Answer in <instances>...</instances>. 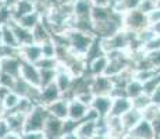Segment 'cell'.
Listing matches in <instances>:
<instances>
[{"label": "cell", "mask_w": 160, "mask_h": 139, "mask_svg": "<svg viewBox=\"0 0 160 139\" xmlns=\"http://www.w3.org/2000/svg\"><path fill=\"white\" fill-rule=\"evenodd\" d=\"M159 85H160V74L158 77H155V78H152L150 81H148V82L143 83V92L150 96V95L156 91V88H158Z\"/></svg>", "instance_id": "cell-23"}, {"label": "cell", "mask_w": 160, "mask_h": 139, "mask_svg": "<svg viewBox=\"0 0 160 139\" xmlns=\"http://www.w3.org/2000/svg\"><path fill=\"white\" fill-rule=\"evenodd\" d=\"M0 47H3V35H2V27H0Z\"/></svg>", "instance_id": "cell-33"}, {"label": "cell", "mask_w": 160, "mask_h": 139, "mask_svg": "<svg viewBox=\"0 0 160 139\" xmlns=\"http://www.w3.org/2000/svg\"><path fill=\"white\" fill-rule=\"evenodd\" d=\"M142 120H143L142 111L134 109V107H132L128 113H125L124 116L121 117V122H122V125H124V129H125L127 134L131 131L132 128H135V127L139 124Z\"/></svg>", "instance_id": "cell-11"}, {"label": "cell", "mask_w": 160, "mask_h": 139, "mask_svg": "<svg viewBox=\"0 0 160 139\" xmlns=\"http://www.w3.org/2000/svg\"><path fill=\"white\" fill-rule=\"evenodd\" d=\"M50 117L48 111V107L45 106H35L31 113L27 116L25 127H24V134H33V132H43L48 118ZM22 134V135H24Z\"/></svg>", "instance_id": "cell-1"}, {"label": "cell", "mask_w": 160, "mask_h": 139, "mask_svg": "<svg viewBox=\"0 0 160 139\" xmlns=\"http://www.w3.org/2000/svg\"><path fill=\"white\" fill-rule=\"evenodd\" d=\"M91 92L95 96H112L114 92V82L109 77H95L91 83Z\"/></svg>", "instance_id": "cell-3"}, {"label": "cell", "mask_w": 160, "mask_h": 139, "mask_svg": "<svg viewBox=\"0 0 160 139\" xmlns=\"http://www.w3.org/2000/svg\"><path fill=\"white\" fill-rule=\"evenodd\" d=\"M150 104H152V99H150V96L146 93H142L141 96L132 99V107L139 110V111H143L148 106H150Z\"/></svg>", "instance_id": "cell-19"}, {"label": "cell", "mask_w": 160, "mask_h": 139, "mask_svg": "<svg viewBox=\"0 0 160 139\" xmlns=\"http://www.w3.org/2000/svg\"><path fill=\"white\" fill-rule=\"evenodd\" d=\"M21 102V97L18 96L15 92H8L4 97H3V107H4V111L6 110H15L18 107Z\"/></svg>", "instance_id": "cell-18"}, {"label": "cell", "mask_w": 160, "mask_h": 139, "mask_svg": "<svg viewBox=\"0 0 160 139\" xmlns=\"http://www.w3.org/2000/svg\"><path fill=\"white\" fill-rule=\"evenodd\" d=\"M0 72H2V57H0Z\"/></svg>", "instance_id": "cell-36"}, {"label": "cell", "mask_w": 160, "mask_h": 139, "mask_svg": "<svg viewBox=\"0 0 160 139\" xmlns=\"http://www.w3.org/2000/svg\"><path fill=\"white\" fill-rule=\"evenodd\" d=\"M152 127H153V129H155L156 137L159 138L160 137V113H159V116L152 121Z\"/></svg>", "instance_id": "cell-29"}, {"label": "cell", "mask_w": 160, "mask_h": 139, "mask_svg": "<svg viewBox=\"0 0 160 139\" xmlns=\"http://www.w3.org/2000/svg\"><path fill=\"white\" fill-rule=\"evenodd\" d=\"M128 135L137 138V139H158L155 134V129L152 127V122L146 121V120H142L135 128H132Z\"/></svg>", "instance_id": "cell-7"}, {"label": "cell", "mask_w": 160, "mask_h": 139, "mask_svg": "<svg viewBox=\"0 0 160 139\" xmlns=\"http://www.w3.org/2000/svg\"><path fill=\"white\" fill-rule=\"evenodd\" d=\"M88 111H89V106L84 104L82 102H79L78 99L68 100V118L70 120L79 122L82 118L87 117Z\"/></svg>", "instance_id": "cell-8"}, {"label": "cell", "mask_w": 160, "mask_h": 139, "mask_svg": "<svg viewBox=\"0 0 160 139\" xmlns=\"http://www.w3.org/2000/svg\"><path fill=\"white\" fill-rule=\"evenodd\" d=\"M142 93H145V92H143V83L139 82L135 78H132L131 81L127 83V86H125V95H127L131 100L141 96Z\"/></svg>", "instance_id": "cell-15"}, {"label": "cell", "mask_w": 160, "mask_h": 139, "mask_svg": "<svg viewBox=\"0 0 160 139\" xmlns=\"http://www.w3.org/2000/svg\"><path fill=\"white\" fill-rule=\"evenodd\" d=\"M60 96H61V92L54 82L50 83L49 86H46V88H43V91H42V100H43V103L48 104V106L54 103V102H57Z\"/></svg>", "instance_id": "cell-14"}, {"label": "cell", "mask_w": 160, "mask_h": 139, "mask_svg": "<svg viewBox=\"0 0 160 139\" xmlns=\"http://www.w3.org/2000/svg\"><path fill=\"white\" fill-rule=\"evenodd\" d=\"M74 132L81 139H93L95 135H98V121L84 120L77 125Z\"/></svg>", "instance_id": "cell-10"}, {"label": "cell", "mask_w": 160, "mask_h": 139, "mask_svg": "<svg viewBox=\"0 0 160 139\" xmlns=\"http://www.w3.org/2000/svg\"><path fill=\"white\" fill-rule=\"evenodd\" d=\"M109 64V58L107 56H100V57L95 58L93 61H91V71L95 77H100L104 74V71L107 68Z\"/></svg>", "instance_id": "cell-16"}, {"label": "cell", "mask_w": 160, "mask_h": 139, "mask_svg": "<svg viewBox=\"0 0 160 139\" xmlns=\"http://www.w3.org/2000/svg\"><path fill=\"white\" fill-rule=\"evenodd\" d=\"M150 27L148 15L139 10H132L130 13L122 15V29L130 33H139L145 28Z\"/></svg>", "instance_id": "cell-2"}, {"label": "cell", "mask_w": 160, "mask_h": 139, "mask_svg": "<svg viewBox=\"0 0 160 139\" xmlns=\"http://www.w3.org/2000/svg\"><path fill=\"white\" fill-rule=\"evenodd\" d=\"M2 57V56H0ZM21 63L14 57H2V72L11 77H20Z\"/></svg>", "instance_id": "cell-13"}, {"label": "cell", "mask_w": 160, "mask_h": 139, "mask_svg": "<svg viewBox=\"0 0 160 139\" xmlns=\"http://www.w3.org/2000/svg\"><path fill=\"white\" fill-rule=\"evenodd\" d=\"M22 139H46L43 132H33V134H24Z\"/></svg>", "instance_id": "cell-28"}, {"label": "cell", "mask_w": 160, "mask_h": 139, "mask_svg": "<svg viewBox=\"0 0 160 139\" xmlns=\"http://www.w3.org/2000/svg\"><path fill=\"white\" fill-rule=\"evenodd\" d=\"M148 20H149V25H155V24L160 22V8H156L155 11H152L148 15Z\"/></svg>", "instance_id": "cell-25"}, {"label": "cell", "mask_w": 160, "mask_h": 139, "mask_svg": "<svg viewBox=\"0 0 160 139\" xmlns=\"http://www.w3.org/2000/svg\"><path fill=\"white\" fill-rule=\"evenodd\" d=\"M20 78H22L25 82H28L31 86L36 89L42 88V77L41 71L35 66L31 63H21V71H20Z\"/></svg>", "instance_id": "cell-4"}, {"label": "cell", "mask_w": 160, "mask_h": 139, "mask_svg": "<svg viewBox=\"0 0 160 139\" xmlns=\"http://www.w3.org/2000/svg\"><path fill=\"white\" fill-rule=\"evenodd\" d=\"M3 139H22V135L15 134V132H10L8 135H6Z\"/></svg>", "instance_id": "cell-31"}, {"label": "cell", "mask_w": 160, "mask_h": 139, "mask_svg": "<svg viewBox=\"0 0 160 139\" xmlns=\"http://www.w3.org/2000/svg\"><path fill=\"white\" fill-rule=\"evenodd\" d=\"M158 139H160V137H159V138H158Z\"/></svg>", "instance_id": "cell-38"}, {"label": "cell", "mask_w": 160, "mask_h": 139, "mask_svg": "<svg viewBox=\"0 0 160 139\" xmlns=\"http://www.w3.org/2000/svg\"><path fill=\"white\" fill-rule=\"evenodd\" d=\"M131 109H132V100L128 96L113 97V104H112V110H110L109 117H120L121 118Z\"/></svg>", "instance_id": "cell-5"}, {"label": "cell", "mask_w": 160, "mask_h": 139, "mask_svg": "<svg viewBox=\"0 0 160 139\" xmlns=\"http://www.w3.org/2000/svg\"><path fill=\"white\" fill-rule=\"evenodd\" d=\"M14 21H17V22L22 28H25V29H32V28H35L41 22V21H39V14L35 13V11L28 15H24V17L18 18V20H14Z\"/></svg>", "instance_id": "cell-17"}, {"label": "cell", "mask_w": 160, "mask_h": 139, "mask_svg": "<svg viewBox=\"0 0 160 139\" xmlns=\"http://www.w3.org/2000/svg\"><path fill=\"white\" fill-rule=\"evenodd\" d=\"M145 57L148 58L152 67L155 70L160 71V50H156V52H152V53H146Z\"/></svg>", "instance_id": "cell-24"}, {"label": "cell", "mask_w": 160, "mask_h": 139, "mask_svg": "<svg viewBox=\"0 0 160 139\" xmlns=\"http://www.w3.org/2000/svg\"><path fill=\"white\" fill-rule=\"evenodd\" d=\"M60 139H81L75 132H70V134H64Z\"/></svg>", "instance_id": "cell-30"}, {"label": "cell", "mask_w": 160, "mask_h": 139, "mask_svg": "<svg viewBox=\"0 0 160 139\" xmlns=\"http://www.w3.org/2000/svg\"><path fill=\"white\" fill-rule=\"evenodd\" d=\"M122 139H137V138H134V137H131V135H128V134H127Z\"/></svg>", "instance_id": "cell-34"}, {"label": "cell", "mask_w": 160, "mask_h": 139, "mask_svg": "<svg viewBox=\"0 0 160 139\" xmlns=\"http://www.w3.org/2000/svg\"><path fill=\"white\" fill-rule=\"evenodd\" d=\"M20 54L25 58L27 63H31V64H36L42 57H43V53H42V46L36 45V43L21 46L20 47Z\"/></svg>", "instance_id": "cell-9"}, {"label": "cell", "mask_w": 160, "mask_h": 139, "mask_svg": "<svg viewBox=\"0 0 160 139\" xmlns=\"http://www.w3.org/2000/svg\"><path fill=\"white\" fill-rule=\"evenodd\" d=\"M113 97L112 96H95L91 107L100 116V118H107L112 110Z\"/></svg>", "instance_id": "cell-6"}, {"label": "cell", "mask_w": 160, "mask_h": 139, "mask_svg": "<svg viewBox=\"0 0 160 139\" xmlns=\"http://www.w3.org/2000/svg\"><path fill=\"white\" fill-rule=\"evenodd\" d=\"M17 2H20V0H17Z\"/></svg>", "instance_id": "cell-39"}, {"label": "cell", "mask_w": 160, "mask_h": 139, "mask_svg": "<svg viewBox=\"0 0 160 139\" xmlns=\"http://www.w3.org/2000/svg\"><path fill=\"white\" fill-rule=\"evenodd\" d=\"M156 50H160V38L156 36L153 38L152 41L146 42L145 45H142V52L143 53H152V52H156Z\"/></svg>", "instance_id": "cell-22"}, {"label": "cell", "mask_w": 160, "mask_h": 139, "mask_svg": "<svg viewBox=\"0 0 160 139\" xmlns=\"http://www.w3.org/2000/svg\"><path fill=\"white\" fill-rule=\"evenodd\" d=\"M150 99H152V103L156 104V106L160 107V85L156 88V91L150 95Z\"/></svg>", "instance_id": "cell-27"}, {"label": "cell", "mask_w": 160, "mask_h": 139, "mask_svg": "<svg viewBox=\"0 0 160 139\" xmlns=\"http://www.w3.org/2000/svg\"><path fill=\"white\" fill-rule=\"evenodd\" d=\"M10 128H8V124H7V121H6L4 118L0 121V139H3L6 137V135H8L10 134Z\"/></svg>", "instance_id": "cell-26"}, {"label": "cell", "mask_w": 160, "mask_h": 139, "mask_svg": "<svg viewBox=\"0 0 160 139\" xmlns=\"http://www.w3.org/2000/svg\"><path fill=\"white\" fill-rule=\"evenodd\" d=\"M159 113H160V107L152 103L150 106H148L146 109L142 111V116H143V120H146V121L152 122L153 120H155L156 117L159 116Z\"/></svg>", "instance_id": "cell-20"}, {"label": "cell", "mask_w": 160, "mask_h": 139, "mask_svg": "<svg viewBox=\"0 0 160 139\" xmlns=\"http://www.w3.org/2000/svg\"><path fill=\"white\" fill-rule=\"evenodd\" d=\"M152 29H153V31H155L156 36H159V38H160V22H158V24H155V25H152Z\"/></svg>", "instance_id": "cell-32"}, {"label": "cell", "mask_w": 160, "mask_h": 139, "mask_svg": "<svg viewBox=\"0 0 160 139\" xmlns=\"http://www.w3.org/2000/svg\"><path fill=\"white\" fill-rule=\"evenodd\" d=\"M2 120H3V116H2V114H0V121H2Z\"/></svg>", "instance_id": "cell-37"}, {"label": "cell", "mask_w": 160, "mask_h": 139, "mask_svg": "<svg viewBox=\"0 0 160 139\" xmlns=\"http://www.w3.org/2000/svg\"><path fill=\"white\" fill-rule=\"evenodd\" d=\"M156 4H158V8H160V0H158V2H156Z\"/></svg>", "instance_id": "cell-35"}, {"label": "cell", "mask_w": 160, "mask_h": 139, "mask_svg": "<svg viewBox=\"0 0 160 139\" xmlns=\"http://www.w3.org/2000/svg\"><path fill=\"white\" fill-rule=\"evenodd\" d=\"M156 2H158V0H141L138 10L142 11L143 14L149 15L152 11H155L156 8H158V4H156Z\"/></svg>", "instance_id": "cell-21"}, {"label": "cell", "mask_w": 160, "mask_h": 139, "mask_svg": "<svg viewBox=\"0 0 160 139\" xmlns=\"http://www.w3.org/2000/svg\"><path fill=\"white\" fill-rule=\"evenodd\" d=\"M48 111L52 117L66 121V120H68V100H57L49 104Z\"/></svg>", "instance_id": "cell-12"}]
</instances>
